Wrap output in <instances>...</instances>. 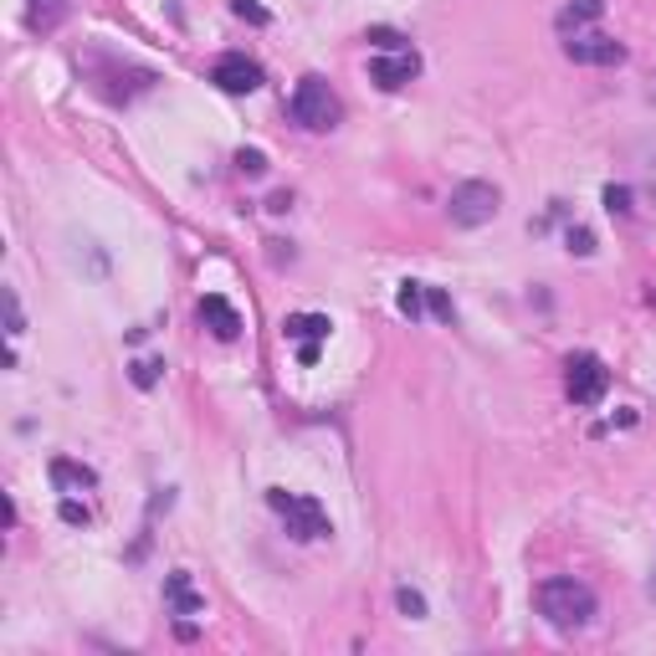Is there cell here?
I'll return each instance as SVG.
<instances>
[{
  "instance_id": "cell-1",
  "label": "cell",
  "mask_w": 656,
  "mask_h": 656,
  "mask_svg": "<svg viewBox=\"0 0 656 656\" xmlns=\"http://www.w3.org/2000/svg\"><path fill=\"white\" fill-rule=\"evenodd\" d=\"M533 601H539V616L554 626V631H580L595 620L601 601H595V590L575 575H559V580H544L533 590Z\"/></svg>"
},
{
  "instance_id": "cell-2",
  "label": "cell",
  "mask_w": 656,
  "mask_h": 656,
  "mask_svg": "<svg viewBox=\"0 0 656 656\" xmlns=\"http://www.w3.org/2000/svg\"><path fill=\"white\" fill-rule=\"evenodd\" d=\"M267 508L288 523V533L298 539V544H313V539H328L333 533V523H328V513L318 497H308V492H288V488H267Z\"/></svg>"
},
{
  "instance_id": "cell-3",
  "label": "cell",
  "mask_w": 656,
  "mask_h": 656,
  "mask_svg": "<svg viewBox=\"0 0 656 656\" xmlns=\"http://www.w3.org/2000/svg\"><path fill=\"white\" fill-rule=\"evenodd\" d=\"M292 118L303 128H313V134H324V128H333L339 118H344V103H339V92L328 88L324 77H303L298 88H292Z\"/></svg>"
},
{
  "instance_id": "cell-4",
  "label": "cell",
  "mask_w": 656,
  "mask_h": 656,
  "mask_svg": "<svg viewBox=\"0 0 656 656\" xmlns=\"http://www.w3.org/2000/svg\"><path fill=\"white\" fill-rule=\"evenodd\" d=\"M497 205H503L497 185H488V180H462V185L452 190V201H446V216H452V226H462V231H477V226H488V220L497 216Z\"/></svg>"
},
{
  "instance_id": "cell-5",
  "label": "cell",
  "mask_w": 656,
  "mask_h": 656,
  "mask_svg": "<svg viewBox=\"0 0 656 656\" xmlns=\"http://www.w3.org/2000/svg\"><path fill=\"white\" fill-rule=\"evenodd\" d=\"M565 390H569V401L575 405H601L605 401V390H610V369L595 359V354H569V365H565Z\"/></svg>"
},
{
  "instance_id": "cell-6",
  "label": "cell",
  "mask_w": 656,
  "mask_h": 656,
  "mask_svg": "<svg viewBox=\"0 0 656 656\" xmlns=\"http://www.w3.org/2000/svg\"><path fill=\"white\" fill-rule=\"evenodd\" d=\"M565 56L580 62V67H620L626 62V47L616 37H605V31H569Z\"/></svg>"
},
{
  "instance_id": "cell-7",
  "label": "cell",
  "mask_w": 656,
  "mask_h": 656,
  "mask_svg": "<svg viewBox=\"0 0 656 656\" xmlns=\"http://www.w3.org/2000/svg\"><path fill=\"white\" fill-rule=\"evenodd\" d=\"M211 83H216L220 92L241 98V92H256V88H262V67H256L247 52H226L216 67H211Z\"/></svg>"
},
{
  "instance_id": "cell-8",
  "label": "cell",
  "mask_w": 656,
  "mask_h": 656,
  "mask_svg": "<svg viewBox=\"0 0 656 656\" xmlns=\"http://www.w3.org/2000/svg\"><path fill=\"white\" fill-rule=\"evenodd\" d=\"M416 73H420V56L411 52V47H405V52H384V56H375V62H369V77H375L384 92L405 88Z\"/></svg>"
},
{
  "instance_id": "cell-9",
  "label": "cell",
  "mask_w": 656,
  "mask_h": 656,
  "mask_svg": "<svg viewBox=\"0 0 656 656\" xmlns=\"http://www.w3.org/2000/svg\"><path fill=\"white\" fill-rule=\"evenodd\" d=\"M164 605H169L175 616H201L205 610V595L195 590L190 569H169V575H164Z\"/></svg>"
},
{
  "instance_id": "cell-10",
  "label": "cell",
  "mask_w": 656,
  "mask_h": 656,
  "mask_svg": "<svg viewBox=\"0 0 656 656\" xmlns=\"http://www.w3.org/2000/svg\"><path fill=\"white\" fill-rule=\"evenodd\" d=\"M201 324L211 328V333H216L220 344H231V339H237V333H241V318H237V308H231V303H226L220 292H205V298H201Z\"/></svg>"
},
{
  "instance_id": "cell-11",
  "label": "cell",
  "mask_w": 656,
  "mask_h": 656,
  "mask_svg": "<svg viewBox=\"0 0 656 656\" xmlns=\"http://www.w3.org/2000/svg\"><path fill=\"white\" fill-rule=\"evenodd\" d=\"M47 472H52V488L67 492V497H73V492H92V488H98V472H92V467H83V462H73V456H52V467H47Z\"/></svg>"
},
{
  "instance_id": "cell-12",
  "label": "cell",
  "mask_w": 656,
  "mask_h": 656,
  "mask_svg": "<svg viewBox=\"0 0 656 656\" xmlns=\"http://www.w3.org/2000/svg\"><path fill=\"white\" fill-rule=\"evenodd\" d=\"M67 11H73V0H26V26L37 37H47V31H56L67 21Z\"/></svg>"
},
{
  "instance_id": "cell-13",
  "label": "cell",
  "mask_w": 656,
  "mask_h": 656,
  "mask_svg": "<svg viewBox=\"0 0 656 656\" xmlns=\"http://www.w3.org/2000/svg\"><path fill=\"white\" fill-rule=\"evenodd\" d=\"M328 328H333V324H328L324 313H288V318H282V333L298 339V344H324Z\"/></svg>"
},
{
  "instance_id": "cell-14",
  "label": "cell",
  "mask_w": 656,
  "mask_h": 656,
  "mask_svg": "<svg viewBox=\"0 0 656 656\" xmlns=\"http://www.w3.org/2000/svg\"><path fill=\"white\" fill-rule=\"evenodd\" d=\"M395 308L416 324L420 313H426V282H401V292H395Z\"/></svg>"
},
{
  "instance_id": "cell-15",
  "label": "cell",
  "mask_w": 656,
  "mask_h": 656,
  "mask_svg": "<svg viewBox=\"0 0 656 656\" xmlns=\"http://www.w3.org/2000/svg\"><path fill=\"white\" fill-rule=\"evenodd\" d=\"M160 375H164V359H134V365H128V380L139 384V390H154Z\"/></svg>"
},
{
  "instance_id": "cell-16",
  "label": "cell",
  "mask_w": 656,
  "mask_h": 656,
  "mask_svg": "<svg viewBox=\"0 0 656 656\" xmlns=\"http://www.w3.org/2000/svg\"><path fill=\"white\" fill-rule=\"evenodd\" d=\"M395 605H401V616L426 620V595H420V590H411V584H401V590H395Z\"/></svg>"
},
{
  "instance_id": "cell-17",
  "label": "cell",
  "mask_w": 656,
  "mask_h": 656,
  "mask_svg": "<svg viewBox=\"0 0 656 656\" xmlns=\"http://www.w3.org/2000/svg\"><path fill=\"white\" fill-rule=\"evenodd\" d=\"M605 11V0H569L565 5V26H580V21H595Z\"/></svg>"
},
{
  "instance_id": "cell-18",
  "label": "cell",
  "mask_w": 656,
  "mask_h": 656,
  "mask_svg": "<svg viewBox=\"0 0 656 656\" xmlns=\"http://www.w3.org/2000/svg\"><path fill=\"white\" fill-rule=\"evenodd\" d=\"M5 333H11V344H16L21 333H26V318H21V298H16V288H5Z\"/></svg>"
},
{
  "instance_id": "cell-19",
  "label": "cell",
  "mask_w": 656,
  "mask_h": 656,
  "mask_svg": "<svg viewBox=\"0 0 656 656\" xmlns=\"http://www.w3.org/2000/svg\"><path fill=\"white\" fill-rule=\"evenodd\" d=\"M605 211L610 216H631V185H605Z\"/></svg>"
},
{
  "instance_id": "cell-20",
  "label": "cell",
  "mask_w": 656,
  "mask_h": 656,
  "mask_svg": "<svg viewBox=\"0 0 656 656\" xmlns=\"http://www.w3.org/2000/svg\"><path fill=\"white\" fill-rule=\"evenodd\" d=\"M565 247L575 256H595V231H584V226H569L565 231Z\"/></svg>"
},
{
  "instance_id": "cell-21",
  "label": "cell",
  "mask_w": 656,
  "mask_h": 656,
  "mask_svg": "<svg viewBox=\"0 0 656 656\" xmlns=\"http://www.w3.org/2000/svg\"><path fill=\"white\" fill-rule=\"evenodd\" d=\"M426 308H431V318H441V324H452V298H446V292L441 288H426Z\"/></svg>"
},
{
  "instance_id": "cell-22",
  "label": "cell",
  "mask_w": 656,
  "mask_h": 656,
  "mask_svg": "<svg viewBox=\"0 0 656 656\" xmlns=\"http://www.w3.org/2000/svg\"><path fill=\"white\" fill-rule=\"evenodd\" d=\"M237 164H241V175H267V154L262 149H241Z\"/></svg>"
},
{
  "instance_id": "cell-23",
  "label": "cell",
  "mask_w": 656,
  "mask_h": 656,
  "mask_svg": "<svg viewBox=\"0 0 656 656\" xmlns=\"http://www.w3.org/2000/svg\"><path fill=\"white\" fill-rule=\"evenodd\" d=\"M369 41H375L380 52H405V37H395V31H384V26H375V31H369Z\"/></svg>"
},
{
  "instance_id": "cell-24",
  "label": "cell",
  "mask_w": 656,
  "mask_h": 656,
  "mask_svg": "<svg viewBox=\"0 0 656 656\" xmlns=\"http://www.w3.org/2000/svg\"><path fill=\"white\" fill-rule=\"evenodd\" d=\"M62 523H88V503H77V497H62Z\"/></svg>"
},
{
  "instance_id": "cell-25",
  "label": "cell",
  "mask_w": 656,
  "mask_h": 656,
  "mask_svg": "<svg viewBox=\"0 0 656 656\" xmlns=\"http://www.w3.org/2000/svg\"><path fill=\"white\" fill-rule=\"evenodd\" d=\"M237 16H241V21H252V26H267V11H262L256 0H237Z\"/></svg>"
},
{
  "instance_id": "cell-26",
  "label": "cell",
  "mask_w": 656,
  "mask_h": 656,
  "mask_svg": "<svg viewBox=\"0 0 656 656\" xmlns=\"http://www.w3.org/2000/svg\"><path fill=\"white\" fill-rule=\"evenodd\" d=\"M652 601H656V575H652Z\"/></svg>"
}]
</instances>
